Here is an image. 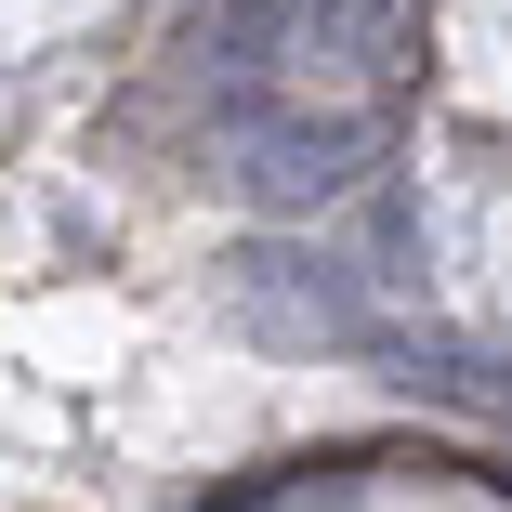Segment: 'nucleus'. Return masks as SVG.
<instances>
[{"label": "nucleus", "mask_w": 512, "mask_h": 512, "mask_svg": "<svg viewBox=\"0 0 512 512\" xmlns=\"http://www.w3.org/2000/svg\"><path fill=\"white\" fill-rule=\"evenodd\" d=\"M421 407H473V421H512V355L499 342H460V329H394L381 316V342H368Z\"/></svg>", "instance_id": "nucleus-4"}, {"label": "nucleus", "mask_w": 512, "mask_h": 512, "mask_svg": "<svg viewBox=\"0 0 512 512\" xmlns=\"http://www.w3.org/2000/svg\"><path fill=\"white\" fill-rule=\"evenodd\" d=\"M342 14V0H224L211 27H197V66H211V92H224V119H250V79L263 66H289V53H316V27Z\"/></svg>", "instance_id": "nucleus-3"}, {"label": "nucleus", "mask_w": 512, "mask_h": 512, "mask_svg": "<svg viewBox=\"0 0 512 512\" xmlns=\"http://www.w3.org/2000/svg\"><path fill=\"white\" fill-rule=\"evenodd\" d=\"M368 158H381L368 119H302V106H250V119H237V184H250V211H276V224L355 197Z\"/></svg>", "instance_id": "nucleus-2"}, {"label": "nucleus", "mask_w": 512, "mask_h": 512, "mask_svg": "<svg viewBox=\"0 0 512 512\" xmlns=\"http://www.w3.org/2000/svg\"><path fill=\"white\" fill-rule=\"evenodd\" d=\"M224 316L250 342H289V355H368L381 342V302L342 250H302V237H250L224 250Z\"/></svg>", "instance_id": "nucleus-1"}]
</instances>
